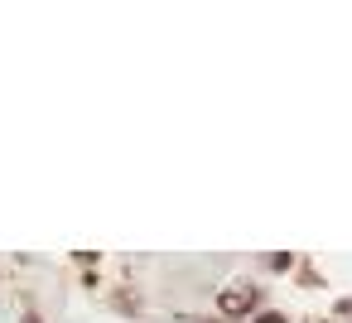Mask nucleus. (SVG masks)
<instances>
[{"label": "nucleus", "mask_w": 352, "mask_h": 323, "mask_svg": "<svg viewBox=\"0 0 352 323\" xmlns=\"http://www.w3.org/2000/svg\"><path fill=\"white\" fill-rule=\"evenodd\" d=\"M251 304H256V289L251 285H236V289L222 294V313H246Z\"/></svg>", "instance_id": "1"}, {"label": "nucleus", "mask_w": 352, "mask_h": 323, "mask_svg": "<svg viewBox=\"0 0 352 323\" xmlns=\"http://www.w3.org/2000/svg\"><path fill=\"white\" fill-rule=\"evenodd\" d=\"M256 323H285V318H280V313H261Z\"/></svg>", "instance_id": "2"}, {"label": "nucleus", "mask_w": 352, "mask_h": 323, "mask_svg": "<svg viewBox=\"0 0 352 323\" xmlns=\"http://www.w3.org/2000/svg\"><path fill=\"white\" fill-rule=\"evenodd\" d=\"M25 323H39V318H25Z\"/></svg>", "instance_id": "3"}]
</instances>
